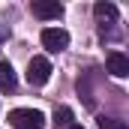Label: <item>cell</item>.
<instances>
[{"label":"cell","mask_w":129,"mask_h":129,"mask_svg":"<svg viewBox=\"0 0 129 129\" xmlns=\"http://www.w3.org/2000/svg\"><path fill=\"white\" fill-rule=\"evenodd\" d=\"M48 78H51L48 57H33L30 63H27V81H30L33 87H42V84H48Z\"/></svg>","instance_id":"7a4b0ae2"},{"label":"cell","mask_w":129,"mask_h":129,"mask_svg":"<svg viewBox=\"0 0 129 129\" xmlns=\"http://www.w3.org/2000/svg\"><path fill=\"white\" fill-rule=\"evenodd\" d=\"M42 45L51 51V54H57V51H63L66 45H69V33L63 27H45L42 30Z\"/></svg>","instance_id":"3957f363"},{"label":"cell","mask_w":129,"mask_h":129,"mask_svg":"<svg viewBox=\"0 0 129 129\" xmlns=\"http://www.w3.org/2000/svg\"><path fill=\"white\" fill-rule=\"evenodd\" d=\"M9 123H12V129H42L45 114L36 111V108H15L9 114Z\"/></svg>","instance_id":"6da1fadb"},{"label":"cell","mask_w":129,"mask_h":129,"mask_svg":"<svg viewBox=\"0 0 129 129\" xmlns=\"http://www.w3.org/2000/svg\"><path fill=\"white\" fill-rule=\"evenodd\" d=\"M54 126H72V108H66V105H60V108H54Z\"/></svg>","instance_id":"ba28073f"},{"label":"cell","mask_w":129,"mask_h":129,"mask_svg":"<svg viewBox=\"0 0 129 129\" xmlns=\"http://www.w3.org/2000/svg\"><path fill=\"white\" fill-rule=\"evenodd\" d=\"M93 15H96V21H114V18H117V6L99 0L96 6H93Z\"/></svg>","instance_id":"52a82bcc"},{"label":"cell","mask_w":129,"mask_h":129,"mask_svg":"<svg viewBox=\"0 0 129 129\" xmlns=\"http://www.w3.org/2000/svg\"><path fill=\"white\" fill-rule=\"evenodd\" d=\"M96 123H99V129H129V126H126V120H117V117H105V114L99 117Z\"/></svg>","instance_id":"9c48e42d"},{"label":"cell","mask_w":129,"mask_h":129,"mask_svg":"<svg viewBox=\"0 0 129 129\" xmlns=\"http://www.w3.org/2000/svg\"><path fill=\"white\" fill-rule=\"evenodd\" d=\"M105 66H108V72H111L114 78H126V75H129V57L120 54V51H108Z\"/></svg>","instance_id":"5b68a950"},{"label":"cell","mask_w":129,"mask_h":129,"mask_svg":"<svg viewBox=\"0 0 129 129\" xmlns=\"http://www.w3.org/2000/svg\"><path fill=\"white\" fill-rule=\"evenodd\" d=\"M69 129H81V126H78V123H72V126H69Z\"/></svg>","instance_id":"30bf717a"},{"label":"cell","mask_w":129,"mask_h":129,"mask_svg":"<svg viewBox=\"0 0 129 129\" xmlns=\"http://www.w3.org/2000/svg\"><path fill=\"white\" fill-rule=\"evenodd\" d=\"M18 87V78H15V69L9 60H0V93H12Z\"/></svg>","instance_id":"8992f818"},{"label":"cell","mask_w":129,"mask_h":129,"mask_svg":"<svg viewBox=\"0 0 129 129\" xmlns=\"http://www.w3.org/2000/svg\"><path fill=\"white\" fill-rule=\"evenodd\" d=\"M30 12L42 21H51V18H60L63 15V6L57 0H33L30 3Z\"/></svg>","instance_id":"277c9868"}]
</instances>
